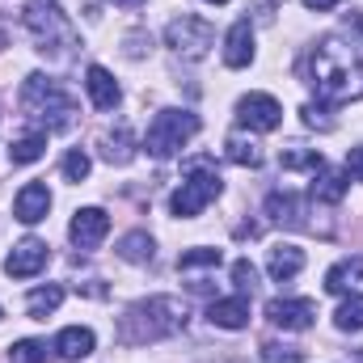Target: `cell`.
Listing matches in <instances>:
<instances>
[{
    "label": "cell",
    "instance_id": "1",
    "mask_svg": "<svg viewBox=\"0 0 363 363\" xmlns=\"http://www.w3.org/2000/svg\"><path fill=\"white\" fill-rule=\"evenodd\" d=\"M304 77L325 101L363 97V13H351V21L338 34H330L313 47Z\"/></svg>",
    "mask_w": 363,
    "mask_h": 363
},
{
    "label": "cell",
    "instance_id": "2",
    "mask_svg": "<svg viewBox=\"0 0 363 363\" xmlns=\"http://www.w3.org/2000/svg\"><path fill=\"white\" fill-rule=\"evenodd\" d=\"M178 330H186V304L174 296H148V300L131 304L118 321V338L127 347H148V342L174 338Z\"/></svg>",
    "mask_w": 363,
    "mask_h": 363
},
{
    "label": "cell",
    "instance_id": "3",
    "mask_svg": "<svg viewBox=\"0 0 363 363\" xmlns=\"http://www.w3.org/2000/svg\"><path fill=\"white\" fill-rule=\"evenodd\" d=\"M21 110L30 114V118H43L47 127H72V114H77V106H72V97L60 89L55 81H47L43 72H34V77H26V89H21Z\"/></svg>",
    "mask_w": 363,
    "mask_h": 363
},
{
    "label": "cell",
    "instance_id": "4",
    "mask_svg": "<svg viewBox=\"0 0 363 363\" xmlns=\"http://www.w3.org/2000/svg\"><path fill=\"white\" fill-rule=\"evenodd\" d=\"M220 190H224V182H220V174H216V165H211L207 157H199V161L186 165V182L174 190L169 211L182 216V220H190V216H199L211 199H220Z\"/></svg>",
    "mask_w": 363,
    "mask_h": 363
},
{
    "label": "cell",
    "instance_id": "5",
    "mask_svg": "<svg viewBox=\"0 0 363 363\" xmlns=\"http://www.w3.org/2000/svg\"><path fill=\"white\" fill-rule=\"evenodd\" d=\"M194 135H199V114H190V110H161L152 118V127H148L144 148L157 161H169V157H178Z\"/></svg>",
    "mask_w": 363,
    "mask_h": 363
},
{
    "label": "cell",
    "instance_id": "6",
    "mask_svg": "<svg viewBox=\"0 0 363 363\" xmlns=\"http://www.w3.org/2000/svg\"><path fill=\"white\" fill-rule=\"evenodd\" d=\"M21 21H26V30L43 43L38 51H64V47L77 38L68 13H64L60 4H47V0H30L26 13H21Z\"/></svg>",
    "mask_w": 363,
    "mask_h": 363
},
{
    "label": "cell",
    "instance_id": "7",
    "mask_svg": "<svg viewBox=\"0 0 363 363\" xmlns=\"http://www.w3.org/2000/svg\"><path fill=\"white\" fill-rule=\"evenodd\" d=\"M165 43L186 55V60H203L207 51H211V26L203 21V17H190V13H182L169 21V30H165Z\"/></svg>",
    "mask_w": 363,
    "mask_h": 363
},
{
    "label": "cell",
    "instance_id": "8",
    "mask_svg": "<svg viewBox=\"0 0 363 363\" xmlns=\"http://www.w3.org/2000/svg\"><path fill=\"white\" fill-rule=\"evenodd\" d=\"M237 123L250 127V131H274L283 123V106L271 93H250V97L237 101Z\"/></svg>",
    "mask_w": 363,
    "mask_h": 363
},
{
    "label": "cell",
    "instance_id": "9",
    "mask_svg": "<svg viewBox=\"0 0 363 363\" xmlns=\"http://www.w3.org/2000/svg\"><path fill=\"white\" fill-rule=\"evenodd\" d=\"M106 233H110V216L101 207H81L68 224V237H72L77 250H97L106 241Z\"/></svg>",
    "mask_w": 363,
    "mask_h": 363
},
{
    "label": "cell",
    "instance_id": "10",
    "mask_svg": "<svg viewBox=\"0 0 363 363\" xmlns=\"http://www.w3.org/2000/svg\"><path fill=\"white\" fill-rule=\"evenodd\" d=\"M47 241H38V237H26L21 245H13V254L4 258V274H13V279H34L38 271H47Z\"/></svg>",
    "mask_w": 363,
    "mask_h": 363
},
{
    "label": "cell",
    "instance_id": "11",
    "mask_svg": "<svg viewBox=\"0 0 363 363\" xmlns=\"http://www.w3.org/2000/svg\"><path fill=\"white\" fill-rule=\"evenodd\" d=\"M267 317H271V325H279V330L300 334V330L313 325L317 304H313V300H271V304H267Z\"/></svg>",
    "mask_w": 363,
    "mask_h": 363
},
{
    "label": "cell",
    "instance_id": "12",
    "mask_svg": "<svg viewBox=\"0 0 363 363\" xmlns=\"http://www.w3.org/2000/svg\"><path fill=\"white\" fill-rule=\"evenodd\" d=\"M47 211H51V190H47L43 182H30V186L17 190L13 216H17L21 224H38V220H47Z\"/></svg>",
    "mask_w": 363,
    "mask_h": 363
},
{
    "label": "cell",
    "instance_id": "13",
    "mask_svg": "<svg viewBox=\"0 0 363 363\" xmlns=\"http://www.w3.org/2000/svg\"><path fill=\"white\" fill-rule=\"evenodd\" d=\"M207 321L220 325V330H245L250 325V296H228V300H211L207 308Z\"/></svg>",
    "mask_w": 363,
    "mask_h": 363
},
{
    "label": "cell",
    "instance_id": "14",
    "mask_svg": "<svg viewBox=\"0 0 363 363\" xmlns=\"http://www.w3.org/2000/svg\"><path fill=\"white\" fill-rule=\"evenodd\" d=\"M85 89H89V101L97 106V110H114V106H118V97H123L118 81H114L101 64H93L89 72H85Z\"/></svg>",
    "mask_w": 363,
    "mask_h": 363
},
{
    "label": "cell",
    "instance_id": "15",
    "mask_svg": "<svg viewBox=\"0 0 363 363\" xmlns=\"http://www.w3.org/2000/svg\"><path fill=\"white\" fill-rule=\"evenodd\" d=\"M254 60V26L250 21H237L224 38V64L228 68H245Z\"/></svg>",
    "mask_w": 363,
    "mask_h": 363
},
{
    "label": "cell",
    "instance_id": "16",
    "mask_svg": "<svg viewBox=\"0 0 363 363\" xmlns=\"http://www.w3.org/2000/svg\"><path fill=\"white\" fill-rule=\"evenodd\" d=\"M267 271L274 283H291L296 274L304 271V250L300 245H274L271 258H267Z\"/></svg>",
    "mask_w": 363,
    "mask_h": 363
},
{
    "label": "cell",
    "instance_id": "17",
    "mask_svg": "<svg viewBox=\"0 0 363 363\" xmlns=\"http://www.w3.org/2000/svg\"><path fill=\"white\" fill-rule=\"evenodd\" d=\"M55 355H60V359H85V355H93V330H85V325H68V330H60V338H55Z\"/></svg>",
    "mask_w": 363,
    "mask_h": 363
},
{
    "label": "cell",
    "instance_id": "18",
    "mask_svg": "<svg viewBox=\"0 0 363 363\" xmlns=\"http://www.w3.org/2000/svg\"><path fill=\"white\" fill-rule=\"evenodd\" d=\"M43 152H47V131H26L21 140L9 144V161L13 165H34V161H43Z\"/></svg>",
    "mask_w": 363,
    "mask_h": 363
},
{
    "label": "cell",
    "instance_id": "19",
    "mask_svg": "<svg viewBox=\"0 0 363 363\" xmlns=\"http://www.w3.org/2000/svg\"><path fill=\"white\" fill-rule=\"evenodd\" d=\"M224 157H228L233 165H245V169H258V165H262V148H258L250 135H241V131H233V135L224 140Z\"/></svg>",
    "mask_w": 363,
    "mask_h": 363
},
{
    "label": "cell",
    "instance_id": "20",
    "mask_svg": "<svg viewBox=\"0 0 363 363\" xmlns=\"http://www.w3.org/2000/svg\"><path fill=\"white\" fill-rule=\"evenodd\" d=\"M347 174H338V169H317L313 174V199L317 203H338L342 194H347Z\"/></svg>",
    "mask_w": 363,
    "mask_h": 363
},
{
    "label": "cell",
    "instance_id": "21",
    "mask_svg": "<svg viewBox=\"0 0 363 363\" xmlns=\"http://www.w3.org/2000/svg\"><path fill=\"white\" fill-rule=\"evenodd\" d=\"M363 279V254L359 258H347V262H338V267H330L325 271V291H334V296H342L351 283H359Z\"/></svg>",
    "mask_w": 363,
    "mask_h": 363
},
{
    "label": "cell",
    "instance_id": "22",
    "mask_svg": "<svg viewBox=\"0 0 363 363\" xmlns=\"http://www.w3.org/2000/svg\"><path fill=\"white\" fill-rule=\"evenodd\" d=\"M60 304H64V287H55V283H51V287H38V291L26 296V308H30L34 321H47Z\"/></svg>",
    "mask_w": 363,
    "mask_h": 363
},
{
    "label": "cell",
    "instance_id": "23",
    "mask_svg": "<svg viewBox=\"0 0 363 363\" xmlns=\"http://www.w3.org/2000/svg\"><path fill=\"white\" fill-rule=\"evenodd\" d=\"M267 216L274 224H300V199L287 190H274V194H267Z\"/></svg>",
    "mask_w": 363,
    "mask_h": 363
},
{
    "label": "cell",
    "instance_id": "24",
    "mask_svg": "<svg viewBox=\"0 0 363 363\" xmlns=\"http://www.w3.org/2000/svg\"><path fill=\"white\" fill-rule=\"evenodd\" d=\"M224 262V254L220 250H207V245H194V250H186V254H178V271L190 274V271H216Z\"/></svg>",
    "mask_w": 363,
    "mask_h": 363
},
{
    "label": "cell",
    "instance_id": "25",
    "mask_svg": "<svg viewBox=\"0 0 363 363\" xmlns=\"http://www.w3.org/2000/svg\"><path fill=\"white\" fill-rule=\"evenodd\" d=\"M152 254H157V245L148 233H127L118 241V258H127V262H152Z\"/></svg>",
    "mask_w": 363,
    "mask_h": 363
},
{
    "label": "cell",
    "instance_id": "26",
    "mask_svg": "<svg viewBox=\"0 0 363 363\" xmlns=\"http://www.w3.org/2000/svg\"><path fill=\"white\" fill-rule=\"evenodd\" d=\"M334 325H338L342 334H359V330H363V296H347V300L338 304Z\"/></svg>",
    "mask_w": 363,
    "mask_h": 363
},
{
    "label": "cell",
    "instance_id": "27",
    "mask_svg": "<svg viewBox=\"0 0 363 363\" xmlns=\"http://www.w3.org/2000/svg\"><path fill=\"white\" fill-rule=\"evenodd\" d=\"M279 165H283V169H308V174H317V169H325V161H321V152H313V148H287V152L279 157Z\"/></svg>",
    "mask_w": 363,
    "mask_h": 363
},
{
    "label": "cell",
    "instance_id": "28",
    "mask_svg": "<svg viewBox=\"0 0 363 363\" xmlns=\"http://www.w3.org/2000/svg\"><path fill=\"white\" fill-rule=\"evenodd\" d=\"M9 363H47V342L38 338H21L9 347Z\"/></svg>",
    "mask_w": 363,
    "mask_h": 363
},
{
    "label": "cell",
    "instance_id": "29",
    "mask_svg": "<svg viewBox=\"0 0 363 363\" xmlns=\"http://www.w3.org/2000/svg\"><path fill=\"white\" fill-rule=\"evenodd\" d=\"M89 169H93L89 152H81V148H72V152L64 157V178H68V182H85V178H89Z\"/></svg>",
    "mask_w": 363,
    "mask_h": 363
},
{
    "label": "cell",
    "instance_id": "30",
    "mask_svg": "<svg viewBox=\"0 0 363 363\" xmlns=\"http://www.w3.org/2000/svg\"><path fill=\"white\" fill-rule=\"evenodd\" d=\"M233 283H237V291H241V296H250V291L258 287V271H254V262H250V258H237V262H233Z\"/></svg>",
    "mask_w": 363,
    "mask_h": 363
},
{
    "label": "cell",
    "instance_id": "31",
    "mask_svg": "<svg viewBox=\"0 0 363 363\" xmlns=\"http://www.w3.org/2000/svg\"><path fill=\"white\" fill-rule=\"evenodd\" d=\"M106 161H114V165H127L131 161V135L127 131H118V135L106 140Z\"/></svg>",
    "mask_w": 363,
    "mask_h": 363
},
{
    "label": "cell",
    "instance_id": "32",
    "mask_svg": "<svg viewBox=\"0 0 363 363\" xmlns=\"http://www.w3.org/2000/svg\"><path fill=\"white\" fill-rule=\"evenodd\" d=\"M304 123L317 127V131H334V118H330V106L325 101H308L304 106Z\"/></svg>",
    "mask_w": 363,
    "mask_h": 363
},
{
    "label": "cell",
    "instance_id": "33",
    "mask_svg": "<svg viewBox=\"0 0 363 363\" xmlns=\"http://www.w3.org/2000/svg\"><path fill=\"white\" fill-rule=\"evenodd\" d=\"M262 355H267V363H304V355L296 347H279V342H267Z\"/></svg>",
    "mask_w": 363,
    "mask_h": 363
},
{
    "label": "cell",
    "instance_id": "34",
    "mask_svg": "<svg viewBox=\"0 0 363 363\" xmlns=\"http://www.w3.org/2000/svg\"><path fill=\"white\" fill-rule=\"evenodd\" d=\"M347 178L363 182V144H359V148H351V152H347Z\"/></svg>",
    "mask_w": 363,
    "mask_h": 363
},
{
    "label": "cell",
    "instance_id": "35",
    "mask_svg": "<svg viewBox=\"0 0 363 363\" xmlns=\"http://www.w3.org/2000/svg\"><path fill=\"white\" fill-rule=\"evenodd\" d=\"M304 9H317V13H325V9H338V0H304Z\"/></svg>",
    "mask_w": 363,
    "mask_h": 363
},
{
    "label": "cell",
    "instance_id": "36",
    "mask_svg": "<svg viewBox=\"0 0 363 363\" xmlns=\"http://www.w3.org/2000/svg\"><path fill=\"white\" fill-rule=\"evenodd\" d=\"M114 4H144V0H114Z\"/></svg>",
    "mask_w": 363,
    "mask_h": 363
},
{
    "label": "cell",
    "instance_id": "37",
    "mask_svg": "<svg viewBox=\"0 0 363 363\" xmlns=\"http://www.w3.org/2000/svg\"><path fill=\"white\" fill-rule=\"evenodd\" d=\"M207 4H228V0H207Z\"/></svg>",
    "mask_w": 363,
    "mask_h": 363
}]
</instances>
